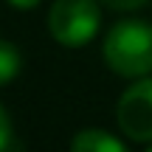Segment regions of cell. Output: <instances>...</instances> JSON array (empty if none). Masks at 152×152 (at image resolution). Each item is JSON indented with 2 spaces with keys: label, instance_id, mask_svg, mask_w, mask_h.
<instances>
[{
  "label": "cell",
  "instance_id": "cell-1",
  "mask_svg": "<svg viewBox=\"0 0 152 152\" xmlns=\"http://www.w3.org/2000/svg\"><path fill=\"white\" fill-rule=\"evenodd\" d=\"M104 65L124 79L152 73V26L144 20H121L107 31L102 45Z\"/></svg>",
  "mask_w": 152,
  "mask_h": 152
},
{
  "label": "cell",
  "instance_id": "cell-2",
  "mask_svg": "<svg viewBox=\"0 0 152 152\" xmlns=\"http://www.w3.org/2000/svg\"><path fill=\"white\" fill-rule=\"evenodd\" d=\"M102 11L96 0H54L48 11V31L65 48H82L99 31Z\"/></svg>",
  "mask_w": 152,
  "mask_h": 152
},
{
  "label": "cell",
  "instance_id": "cell-3",
  "mask_svg": "<svg viewBox=\"0 0 152 152\" xmlns=\"http://www.w3.org/2000/svg\"><path fill=\"white\" fill-rule=\"evenodd\" d=\"M115 124L124 132V138L152 144V79L141 76L121 93L115 104Z\"/></svg>",
  "mask_w": 152,
  "mask_h": 152
},
{
  "label": "cell",
  "instance_id": "cell-4",
  "mask_svg": "<svg viewBox=\"0 0 152 152\" xmlns=\"http://www.w3.org/2000/svg\"><path fill=\"white\" fill-rule=\"evenodd\" d=\"M71 149L73 152H127V144L102 127H90V130H82L71 138Z\"/></svg>",
  "mask_w": 152,
  "mask_h": 152
},
{
  "label": "cell",
  "instance_id": "cell-5",
  "mask_svg": "<svg viewBox=\"0 0 152 152\" xmlns=\"http://www.w3.org/2000/svg\"><path fill=\"white\" fill-rule=\"evenodd\" d=\"M20 51L14 48L11 42H6V39H0V87L9 85L11 79H14L17 73H20Z\"/></svg>",
  "mask_w": 152,
  "mask_h": 152
},
{
  "label": "cell",
  "instance_id": "cell-6",
  "mask_svg": "<svg viewBox=\"0 0 152 152\" xmlns=\"http://www.w3.org/2000/svg\"><path fill=\"white\" fill-rule=\"evenodd\" d=\"M107 9H113V11H135V9H141L147 0H102Z\"/></svg>",
  "mask_w": 152,
  "mask_h": 152
},
{
  "label": "cell",
  "instance_id": "cell-7",
  "mask_svg": "<svg viewBox=\"0 0 152 152\" xmlns=\"http://www.w3.org/2000/svg\"><path fill=\"white\" fill-rule=\"evenodd\" d=\"M11 141V121H9V113L3 110V104H0V149H6Z\"/></svg>",
  "mask_w": 152,
  "mask_h": 152
},
{
  "label": "cell",
  "instance_id": "cell-8",
  "mask_svg": "<svg viewBox=\"0 0 152 152\" xmlns=\"http://www.w3.org/2000/svg\"><path fill=\"white\" fill-rule=\"evenodd\" d=\"M9 3L14 6V9H23V11H26V9H34V6H39V0H9Z\"/></svg>",
  "mask_w": 152,
  "mask_h": 152
},
{
  "label": "cell",
  "instance_id": "cell-9",
  "mask_svg": "<svg viewBox=\"0 0 152 152\" xmlns=\"http://www.w3.org/2000/svg\"><path fill=\"white\" fill-rule=\"evenodd\" d=\"M147 149H149V152H152V144H147Z\"/></svg>",
  "mask_w": 152,
  "mask_h": 152
}]
</instances>
